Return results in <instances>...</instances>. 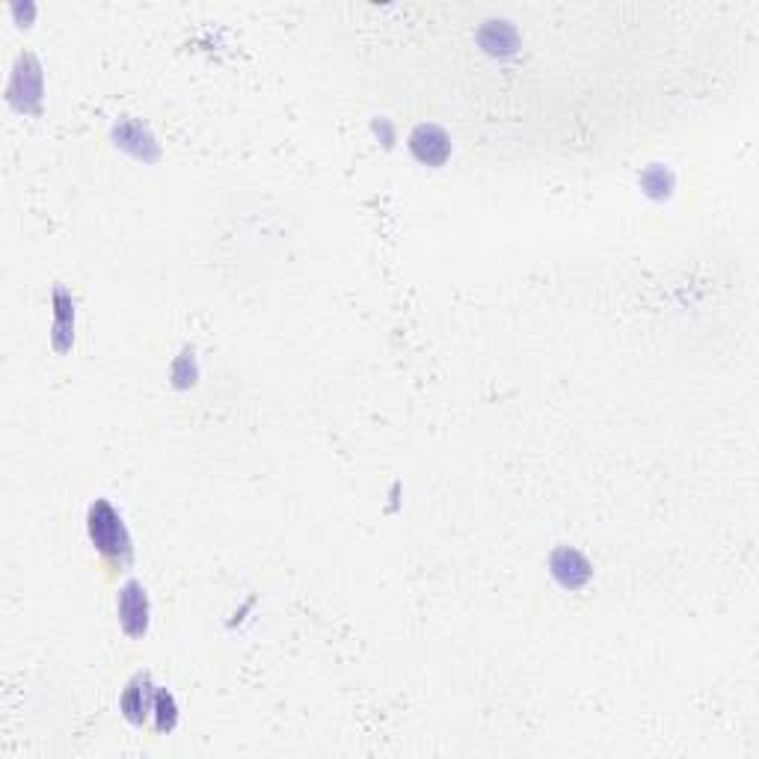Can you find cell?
Returning a JSON list of instances; mask_svg holds the SVG:
<instances>
[{"mask_svg": "<svg viewBox=\"0 0 759 759\" xmlns=\"http://www.w3.org/2000/svg\"><path fill=\"white\" fill-rule=\"evenodd\" d=\"M89 534L95 540V546L110 555V558H119L125 561L128 558V537H125V528H122V519L116 516V510L107 505V502H98L89 513Z\"/></svg>", "mask_w": 759, "mask_h": 759, "instance_id": "6da1fadb", "label": "cell"}, {"mask_svg": "<svg viewBox=\"0 0 759 759\" xmlns=\"http://www.w3.org/2000/svg\"><path fill=\"white\" fill-rule=\"evenodd\" d=\"M122 620L128 632H143L146 629V596L137 585H128L122 596Z\"/></svg>", "mask_w": 759, "mask_h": 759, "instance_id": "7a4b0ae2", "label": "cell"}]
</instances>
